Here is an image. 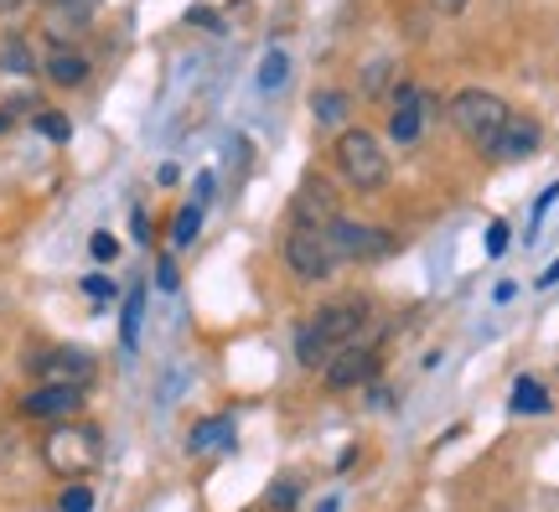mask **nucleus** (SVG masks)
<instances>
[{
    "label": "nucleus",
    "mask_w": 559,
    "mask_h": 512,
    "mask_svg": "<svg viewBox=\"0 0 559 512\" xmlns=\"http://www.w3.org/2000/svg\"><path fill=\"white\" fill-rule=\"evenodd\" d=\"M389 73H394V62L389 58H379L373 68H368V79H362V94H379L383 83H389Z\"/></svg>",
    "instance_id": "a878e982"
},
{
    "label": "nucleus",
    "mask_w": 559,
    "mask_h": 512,
    "mask_svg": "<svg viewBox=\"0 0 559 512\" xmlns=\"http://www.w3.org/2000/svg\"><path fill=\"white\" fill-rule=\"evenodd\" d=\"M234 440H239V425H234V414H207V419H198V425L187 430V451H192V455L234 451Z\"/></svg>",
    "instance_id": "ddd939ff"
},
{
    "label": "nucleus",
    "mask_w": 559,
    "mask_h": 512,
    "mask_svg": "<svg viewBox=\"0 0 559 512\" xmlns=\"http://www.w3.org/2000/svg\"><path fill=\"white\" fill-rule=\"evenodd\" d=\"M88 73H94V62L83 58L79 47H52L41 62V79L52 88H79V83H88Z\"/></svg>",
    "instance_id": "4468645a"
},
{
    "label": "nucleus",
    "mask_w": 559,
    "mask_h": 512,
    "mask_svg": "<svg viewBox=\"0 0 559 512\" xmlns=\"http://www.w3.org/2000/svg\"><path fill=\"white\" fill-rule=\"evenodd\" d=\"M0 73H11V79H26V73H41L37 52H32V41L11 32V37L0 41Z\"/></svg>",
    "instance_id": "2eb2a0df"
},
{
    "label": "nucleus",
    "mask_w": 559,
    "mask_h": 512,
    "mask_svg": "<svg viewBox=\"0 0 559 512\" xmlns=\"http://www.w3.org/2000/svg\"><path fill=\"white\" fill-rule=\"evenodd\" d=\"M177 259H171V254H160V264H156V285H160V290H177Z\"/></svg>",
    "instance_id": "bb28decb"
},
{
    "label": "nucleus",
    "mask_w": 559,
    "mask_h": 512,
    "mask_svg": "<svg viewBox=\"0 0 559 512\" xmlns=\"http://www.w3.org/2000/svg\"><path fill=\"white\" fill-rule=\"evenodd\" d=\"M32 124H37V135H47V140H68V135H73V124H68L58 109H37V115H32Z\"/></svg>",
    "instance_id": "4be33fe9"
},
{
    "label": "nucleus",
    "mask_w": 559,
    "mask_h": 512,
    "mask_svg": "<svg viewBox=\"0 0 559 512\" xmlns=\"http://www.w3.org/2000/svg\"><path fill=\"white\" fill-rule=\"evenodd\" d=\"M16 5H21V0H0V11H16Z\"/></svg>",
    "instance_id": "4c0bfd02"
},
{
    "label": "nucleus",
    "mask_w": 559,
    "mask_h": 512,
    "mask_svg": "<svg viewBox=\"0 0 559 512\" xmlns=\"http://www.w3.org/2000/svg\"><path fill=\"white\" fill-rule=\"evenodd\" d=\"M207 202H213V171L198 177V207H207Z\"/></svg>",
    "instance_id": "473e14b6"
},
{
    "label": "nucleus",
    "mask_w": 559,
    "mask_h": 512,
    "mask_svg": "<svg viewBox=\"0 0 559 512\" xmlns=\"http://www.w3.org/2000/svg\"><path fill=\"white\" fill-rule=\"evenodd\" d=\"M202 234V207L187 202L177 217H171V249H192V238Z\"/></svg>",
    "instance_id": "6ab92c4d"
},
{
    "label": "nucleus",
    "mask_w": 559,
    "mask_h": 512,
    "mask_svg": "<svg viewBox=\"0 0 559 512\" xmlns=\"http://www.w3.org/2000/svg\"><path fill=\"white\" fill-rule=\"evenodd\" d=\"M52 11H58V21H52V37H58V47H62V37H79L83 26H88V16L99 11V0H58Z\"/></svg>",
    "instance_id": "dca6fc26"
},
{
    "label": "nucleus",
    "mask_w": 559,
    "mask_h": 512,
    "mask_svg": "<svg viewBox=\"0 0 559 512\" xmlns=\"http://www.w3.org/2000/svg\"><path fill=\"white\" fill-rule=\"evenodd\" d=\"M430 5H436L440 16H461V11H466V5H472V0H430Z\"/></svg>",
    "instance_id": "2f4dec72"
},
{
    "label": "nucleus",
    "mask_w": 559,
    "mask_h": 512,
    "mask_svg": "<svg viewBox=\"0 0 559 512\" xmlns=\"http://www.w3.org/2000/svg\"><path fill=\"white\" fill-rule=\"evenodd\" d=\"M332 156H337V171L347 177V187H358V192H379L383 181H389V151H383V140L373 130H342L337 145H332Z\"/></svg>",
    "instance_id": "7ed1b4c3"
},
{
    "label": "nucleus",
    "mask_w": 559,
    "mask_h": 512,
    "mask_svg": "<svg viewBox=\"0 0 559 512\" xmlns=\"http://www.w3.org/2000/svg\"><path fill=\"white\" fill-rule=\"evenodd\" d=\"M368 404H373V409H394V394L379 389V383H368Z\"/></svg>",
    "instance_id": "7c9ffc66"
},
{
    "label": "nucleus",
    "mask_w": 559,
    "mask_h": 512,
    "mask_svg": "<svg viewBox=\"0 0 559 512\" xmlns=\"http://www.w3.org/2000/svg\"><path fill=\"white\" fill-rule=\"evenodd\" d=\"M296 502H300V481H296V476H280L275 487L264 492V508H270V512H290Z\"/></svg>",
    "instance_id": "aec40b11"
},
{
    "label": "nucleus",
    "mask_w": 559,
    "mask_h": 512,
    "mask_svg": "<svg viewBox=\"0 0 559 512\" xmlns=\"http://www.w3.org/2000/svg\"><path fill=\"white\" fill-rule=\"evenodd\" d=\"M445 115H451V124L461 130V140H466V145L492 151V140H498V130L508 124V115H513V109H508L492 88H461Z\"/></svg>",
    "instance_id": "20e7f679"
},
{
    "label": "nucleus",
    "mask_w": 559,
    "mask_h": 512,
    "mask_svg": "<svg viewBox=\"0 0 559 512\" xmlns=\"http://www.w3.org/2000/svg\"><path fill=\"white\" fill-rule=\"evenodd\" d=\"M337 508H342L337 497H326V502H321V508H317V512H337Z\"/></svg>",
    "instance_id": "e433bc0d"
},
{
    "label": "nucleus",
    "mask_w": 559,
    "mask_h": 512,
    "mask_svg": "<svg viewBox=\"0 0 559 512\" xmlns=\"http://www.w3.org/2000/svg\"><path fill=\"white\" fill-rule=\"evenodd\" d=\"M539 285H559V259H555V264H549V270L539 275Z\"/></svg>",
    "instance_id": "c9c22d12"
},
{
    "label": "nucleus",
    "mask_w": 559,
    "mask_h": 512,
    "mask_svg": "<svg viewBox=\"0 0 559 512\" xmlns=\"http://www.w3.org/2000/svg\"><path fill=\"white\" fill-rule=\"evenodd\" d=\"M41 461H47V472L62 476V481L73 487V481L99 472L104 430L99 425H88V419H62V425H52L47 440H41Z\"/></svg>",
    "instance_id": "f03ea898"
},
{
    "label": "nucleus",
    "mask_w": 559,
    "mask_h": 512,
    "mask_svg": "<svg viewBox=\"0 0 559 512\" xmlns=\"http://www.w3.org/2000/svg\"><path fill=\"white\" fill-rule=\"evenodd\" d=\"M26 373L37 378V383L88 389V383L99 378V362H94V353H83V347H41V353L26 357Z\"/></svg>",
    "instance_id": "423d86ee"
},
{
    "label": "nucleus",
    "mask_w": 559,
    "mask_h": 512,
    "mask_svg": "<svg viewBox=\"0 0 559 512\" xmlns=\"http://www.w3.org/2000/svg\"><path fill=\"white\" fill-rule=\"evenodd\" d=\"M440 104L419 88V83H400L394 94H389V140H400V145H415L425 135V119L436 115Z\"/></svg>",
    "instance_id": "1a4fd4ad"
},
{
    "label": "nucleus",
    "mask_w": 559,
    "mask_h": 512,
    "mask_svg": "<svg viewBox=\"0 0 559 512\" xmlns=\"http://www.w3.org/2000/svg\"><path fill=\"white\" fill-rule=\"evenodd\" d=\"M62 512H94V492L83 487V481H73L68 492H62V502H58Z\"/></svg>",
    "instance_id": "b1692460"
},
{
    "label": "nucleus",
    "mask_w": 559,
    "mask_h": 512,
    "mask_svg": "<svg viewBox=\"0 0 559 512\" xmlns=\"http://www.w3.org/2000/svg\"><path fill=\"white\" fill-rule=\"evenodd\" d=\"M177 177H181V171H177V166H171V160H166V166H160V171H156V181H160V187H177Z\"/></svg>",
    "instance_id": "72a5a7b5"
},
{
    "label": "nucleus",
    "mask_w": 559,
    "mask_h": 512,
    "mask_svg": "<svg viewBox=\"0 0 559 512\" xmlns=\"http://www.w3.org/2000/svg\"><path fill=\"white\" fill-rule=\"evenodd\" d=\"M140 311H145V290H130V300H124V326H120V336H124V347H135V336H140Z\"/></svg>",
    "instance_id": "412c9836"
},
{
    "label": "nucleus",
    "mask_w": 559,
    "mask_h": 512,
    "mask_svg": "<svg viewBox=\"0 0 559 512\" xmlns=\"http://www.w3.org/2000/svg\"><path fill=\"white\" fill-rule=\"evenodd\" d=\"M502 249H508V223H492V228H487V254L498 259Z\"/></svg>",
    "instance_id": "c85d7f7f"
},
{
    "label": "nucleus",
    "mask_w": 559,
    "mask_h": 512,
    "mask_svg": "<svg viewBox=\"0 0 559 512\" xmlns=\"http://www.w3.org/2000/svg\"><path fill=\"white\" fill-rule=\"evenodd\" d=\"M539 145H544V124H539V119H534V115H508V124L498 130V140H492V151H487V156L528 160Z\"/></svg>",
    "instance_id": "f8f14e48"
},
{
    "label": "nucleus",
    "mask_w": 559,
    "mask_h": 512,
    "mask_svg": "<svg viewBox=\"0 0 559 512\" xmlns=\"http://www.w3.org/2000/svg\"><path fill=\"white\" fill-rule=\"evenodd\" d=\"M285 264H290V275L306 279V285L332 279L337 254H332V238H326V228H290V238H285Z\"/></svg>",
    "instance_id": "0eeeda50"
},
{
    "label": "nucleus",
    "mask_w": 559,
    "mask_h": 512,
    "mask_svg": "<svg viewBox=\"0 0 559 512\" xmlns=\"http://www.w3.org/2000/svg\"><path fill=\"white\" fill-rule=\"evenodd\" d=\"M130 228H135V243H151V217H145V207L130 213Z\"/></svg>",
    "instance_id": "c756f323"
},
{
    "label": "nucleus",
    "mask_w": 559,
    "mask_h": 512,
    "mask_svg": "<svg viewBox=\"0 0 559 512\" xmlns=\"http://www.w3.org/2000/svg\"><path fill=\"white\" fill-rule=\"evenodd\" d=\"M290 217H296V228H326L337 213V192L326 187V177H300L296 187V202H290Z\"/></svg>",
    "instance_id": "9b49d317"
},
{
    "label": "nucleus",
    "mask_w": 559,
    "mask_h": 512,
    "mask_svg": "<svg viewBox=\"0 0 559 512\" xmlns=\"http://www.w3.org/2000/svg\"><path fill=\"white\" fill-rule=\"evenodd\" d=\"M187 21H202V26H213V21H218V16H213L207 5H198V11H187ZM213 32H218V26H213Z\"/></svg>",
    "instance_id": "f704fd0d"
},
{
    "label": "nucleus",
    "mask_w": 559,
    "mask_h": 512,
    "mask_svg": "<svg viewBox=\"0 0 559 512\" xmlns=\"http://www.w3.org/2000/svg\"><path fill=\"white\" fill-rule=\"evenodd\" d=\"M549 389H544L539 378H519L513 383V414H549Z\"/></svg>",
    "instance_id": "a211bd4d"
},
{
    "label": "nucleus",
    "mask_w": 559,
    "mask_h": 512,
    "mask_svg": "<svg viewBox=\"0 0 559 512\" xmlns=\"http://www.w3.org/2000/svg\"><path fill=\"white\" fill-rule=\"evenodd\" d=\"M368 300L362 296H347V300H332L321 306L306 326H296V362L300 368H326V357L347 347V342H362V326H368Z\"/></svg>",
    "instance_id": "f257e3e1"
},
{
    "label": "nucleus",
    "mask_w": 559,
    "mask_h": 512,
    "mask_svg": "<svg viewBox=\"0 0 559 512\" xmlns=\"http://www.w3.org/2000/svg\"><path fill=\"white\" fill-rule=\"evenodd\" d=\"M83 296L109 300V296H115V285H109V279H104V275H88V279H83Z\"/></svg>",
    "instance_id": "cd10ccee"
},
{
    "label": "nucleus",
    "mask_w": 559,
    "mask_h": 512,
    "mask_svg": "<svg viewBox=\"0 0 559 512\" xmlns=\"http://www.w3.org/2000/svg\"><path fill=\"white\" fill-rule=\"evenodd\" d=\"M83 394H88V389H73V383H37V389L21 394V414H26V419L62 425V419H79Z\"/></svg>",
    "instance_id": "9d476101"
},
{
    "label": "nucleus",
    "mask_w": 559,
    "mask_h": 512,
    "mask_svg": "<svg viewBox=\"0 0 559 512\" xmlns=\"http://www.w3.org/2000/svg\"><path fill=\"white\" fill-rule=\"evenodd\" d=\"M37 5H58V0H37Z\"/></svg>",
    "instance_id": "58836bf2"
},
{
    "label": "nucleus",
    "mask_w": 559,
    "mask_h": 512,
    "mask_svg": "<svg viewBox=\"0 0 559 512\" xmlns=\"http://www.w3.org/2000/svg\"><path fill=\"white\" fill-rule=\"evenodd\" d=\"M326 238H332L337 264H373V259L394 254V234H389V228H373V223H358V217H332V223H326Z\"/></svg>",
    "instance_id": "39448f33"
},
{
    "label": "nucleus",
    "mask_w": 559,
    "mask_h": 512,
    "mask_svg": "<svg viewBox=\"0 0 559 512\" xmlns=\"http://www.w3.org/2000/svg\"><path fill=\"white\" fill-rule=\"evenodd\" d=\"M379 368H383V357L373 342H347V347H337V353L326 357L321 378H326V389H368L379 378Z\"/></svg>",
    "instance_id": "6e6552de"
},
{
    "label": "nucleus",
    "mask_w": 559,
    "mask_h": 512,
    "mask_svg": "<svg viewBox=\"0 0 559 512\" xmlns=\"http://www.w3.org/2000/svg\"><path fill=\"white\" fill-rule=\"evenodd\" d=\"M285 79H290V58H285V52H270L260 68V88H280Z\"/></svg>",
    "instance_id": "5701e85b"
},
{
    "label": "nucleus",
    "mask_w": 559,
    "mask_h": 512,
    "mask_svg": "<svg viewBox=\"0 0 559 512\" xmlns=\"http://www.w3.org/2000/svg\"><path fill=\"white\" fill-rule=\"evenodd\" d=\"M347 115H353V99H347L342 88H321L317 99H311V119H317L321 130H337V124H347Z\"/></svg>",
    "instance_id": "f3484780"
},
{
    "label": "nucleus",
    "mask_w": 559,
    "mask_h": 512,
    "mask_svg": "<svg viewBox=\"0 0 559 512\" xmlns=\"http://www.w3.org/2000/svg\"><path fill=\"white\" fill-rule=\"evenodd\" d=\"M88 254L99 259V264H115V259H120V238H115V234H94V238H88Z\"/></svg>",
    "instance_id": "393cba45"
}]
</instances>
